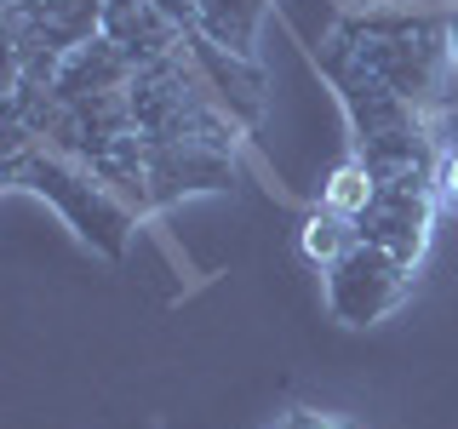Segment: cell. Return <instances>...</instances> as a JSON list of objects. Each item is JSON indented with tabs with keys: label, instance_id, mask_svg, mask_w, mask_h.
<instances>
[{
	"label": "cell",
	"instance_id": "obj_1",
	"mask_svg": "<svg viewBox=\"0 0 458 429\" xmlns=\"http://www.w3.org/2000/svg\"><path fill=\"white\" fill-rule=\"evenodd\" d=\"M315 69L338 92L344 121H350V143L378 183H419L436 189V161H441V132L429 114H419L401 92H390L361 57L350 52V40L338 29H327V40L315 46Z\"/></svg>",
	"mask_w": 458,
	"mask_h": 429
},
{
	"label": "cell",
	"instance_id": "obj_2",
	"mask_svg": "<svg viewBox=\"0 0 458 429\" xmlns=\"http://www.w3.org/2000/svg\"><path fill=\"white\" fill-rule=\"evenodd\" d=\"M350 52L378 75L390 92H401L419 114L447 121L458 114V57H453V12L436 6H355L333 23Z\"/></svg>",
	"mask_w": 458,
	"mask_h": 429
},
{
	"label": "cell",
	"instance_id": "obj_3",
	"mask_svg": "<svg viewBox=\"0 0 458 429\" xmlns=\"http://www.w3.org/2000/svg\"><path fill=\"white\" fill-rule=\"evenodd\" d=\"M6 183L40 195L57 218L75 229L81 247H92L98 257H109V264H121L126 247H132L138 212L126 206L81 155H64V149H52V143H6Z\"/></svg>",
	"mask_w": 458,
	"mask_h": 429
},
{
	"label": "cell",
	"instance_id": "obj_4",
	"mask_svg": "<svg viewBox=\"0 0 458 429\" xmlns=\"http://www.w3.org/2000/svg\"><path fill=\"white\" fill-rule=\"evenodd\" d=\"M109 0H6V86H52L69 52L104 35Z\"/></svg>",
	"mask_w": 458,
	"mask_h": 429
},
{
	"label": "cell",
	"instance_id": "obj_5",
	"mask_svg": "<svg viewBox=\"0 0 458 429\" xmlns=\"http://www.w3.org/2000/svg\"><path fill=\"white\" fill-rule=\"evenodd\" d=\"M321 275H327V309L344 326H372L412 298V264L390 257L384 247H367V240H355Z\"/></svg>",
	"mask_w": 458,
	"mask_h": 429
},
{
	"label": "cell",
	"instance_id": "obj_6",
	"mask_svg": "<svg viewBox=\"0 0 458 429\" xmlns=\"http://www.w3.org/2000/svg\"><path fill=\"white\" fill-rule=\"evenodd\" d=\"M441 200L436 189H419V183H378V195L367 200V212L355 218L367 247H384L390 257L419 269V257L429 252V229H436Z\"/></svg>",
	"mask_w": 458,
	"mask_h": 429
},
{
	"label": "cell",
	"instance_id": "obj_7",
	"mask_svg": "<svg viewBox=\"0 0 458 429\" xmlns=\"http://www.w3.org/2000/svg\"><path fill=\"white\" fill-rule=\"evenodd\" d=\"M183 52H190V63H195V75L207 80V92L218 97V104L235 114L241 126H252L264 121V69H258V57H241V52H224V46H212L207 35H183Z\"/></svg>",
	"mask_w": 458,
	"mask_h": 429
},
{
	"label": "cell",
	"instance_id": "obj_8",
	"mask_svg": "<svg viewBox=\"0 0 458 429\" xmlns=\"http://www.w3.org/2000/svg\"><path fill=\"white\" fill-rule=\"evenodd\" d=\"M104 35H109L126 57H132L138 69H149V63H166V57L183 46V35H190V29L172 18L161 0H109Z\"/></svg>",
	"mask_w": 458,
	"mask_h": 429
},
{
	"label": "cell",
	"instance_id": "obj_9",
	"mask_svg": "<svg viewBox=\"0 0 458 429\" xmlns=\"http://www.w3.org/2000/svg\"><path fill=\"white\" fill-rule=\"evenodd\" d=\"M161 6L183 29L207 35L212 46L241 52V57H258V29H264V18H269V6H276V0H161Z\"/></svg>",
	"mask_w": 458,
	"mask_h": 429
},
{
	"label": "cell",
	"instance_id": "obj_10",
	"mask_svg": "<svg viewBox=\"0 0 458 429\" xmlns=\"http://www.w3.org/2000/svg\"><path fill=\"white\" fill-rule=\"evenodd\" d=\"M298 240H304V257H310V264L327 269V264H338V257L361 240V229H355V218L321 206V212H310V218H304V235H298Z\"/></svg>",
	"mask_w": 458,
	"mask_h": 429
},
{
	"label": "cell",
	"instance_id": "obj_11",
	"mask_svg": "<svg viewBox=\"0 0 458 429\" xmlns=\"http://www.w3.org/2000/svg\"><path fill=\"white\" fill-rule=\"evenodd\" d=\"M378 195V178H372V172L355 161H344L338 172H333V183H327V195H321V206H333V212H344V218H361L367 212V200Z\"/></svg>",
	"mask_w": 458,
	"mask_h": 429
},
{
	"label": "cell",
	"instance_id": "obj_12",
	"mask_svg": "<svg viewBox=\"0 0 458 429\" xmlns=\"http://www.w3.org/2000/svg\"><path fill=\"white\" fill-rule=\"evenodd\" d=\"M436 200H441V206H458V138L441 143V161H436Z\"/></svg>",
	"mask_w": 458,
	"mask_h": 429
},
{
	"label": "cell",
	"instance_id": "obj_13",
	"mask_svg": "<svg viewBox=\"0 0 458 429\" xmlns=\"http://www.w3.org/2000/svg\"><path fill=\"white\" fill-rule=\"evenodd\" d=\"M276 429H355V424L333 418V412H286V418H281Z\"/></svg>",
	"mask_w": 458,
	"mask_h": 429
},
{
	"label": "cell",
	"instance_id": "obj_14",
	"mask_svg": "<svg viewBox=\"0 0 458 429\" xmlns=\"http://www.w3.org/2000/svg\"><path fill=\"white\" fill-rule=\"evenodd\" d=\"M453 57H458V6H453Z\"/></svg>",
	"mask_w": 458,
	"mask_h": 429
}]
</instances>
